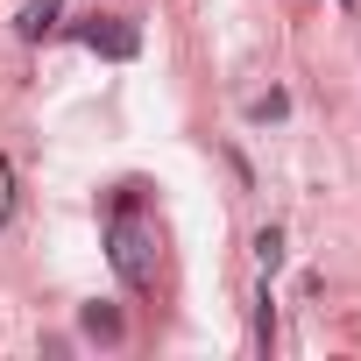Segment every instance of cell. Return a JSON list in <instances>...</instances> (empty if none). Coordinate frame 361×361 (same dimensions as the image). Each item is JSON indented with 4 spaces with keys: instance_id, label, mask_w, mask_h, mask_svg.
<instances>
[{
    "instance_id": "1",
    "label": "cell",
    "mask_w": 361,
    "mask_h": 361,
    "mask_svg": "<svg viewBox=\"0 0 361 361\" xmlns=\"http://www.w3.org/2000/svg\"><path fill=\"white\" fill-rule=\"evenodd\" d=\"M142 206H114V220H106V255H114V276L128 283V290H149L156 283V241H149V227L135 220Z\"/></svg>"
},
{
    "instance_id": "2",
    "label": "cell",
    "mask_w": 361,
    "mask_h": 361,
    "mask_svg": "<svg viewBox=\"0 0 361 361\" xmlns=\"http://www.w3.org/2000/svg\"><path fill=\"white\" fill-rule=\"evenodd\" d=\"M78 43H85V50H99V57H114V64H128V57L142 50V36H135V22H128V15H92V22L78 29Z\"/></svg>"
},
{
    "instance_id": "3",
    "label": "cell",
    "mask_w": 361,
    "mask_h": 361,
    "mask_svg": "<svg viewBox=\"0 0 361 361\" xmlns=\"http://www.w3.org/2000/svg\"><path fill=\"white\" fill-rule=\"evenodd\" d=\"M78 326H85V340H106V347H121V340H128L121 305H85V312H78Z\"/></svg>"
},
{
    "instance_id": "4",
    "label": "cell",
    "mask_w": 361,
    "mask_h": 361,
    "mask_svg": "<svg viewBox=\"0 0 361 361\" xmlns=\"http://www.w3.org/2000/svg\"><path fill=\"white\" fill-rule=\"evenodd\" d=\"M15 29H22V36H29V43H43V36H50V29H57V0H29V8H22V15H15Z\"/></svg>"
},
{
    "instance_id": "5",
    "label": "cell",
    "mask_w": 361,
    "mask_h": 361,
    "mask_svg": "<svg viewBox=\"0 0 361 361\" xmlns=\"http://www.w3.org/2000/svg\"><path fill=\"white\" fill-rule=\"evenodd\" d=\"M255 347H262V354L276 347V312H269V290H255Z\"/></svg>"
},
{
    "instance_id": "6",
    "label": "cell",
    "mask_w": 361,
    "mask_h": 361,
    "mask_svg": "<svg viewBox=\"0 0 361 361\" xmlns=\"http://www.w3.org/2000/svg\"><path fill=\"white\" fill-rule=\"evenodd\" d=\"M255 262H262V269L283 262V227H262V234H255Z\"/></svg>"
},
{
    "instance_id": "7",
    "label": "cell",
    "mask_w": 361,
    "mask_h": 361,
    "mask_svg": "<svg viewBox=\"0 0 361 361\" xmlns=\"http://www.w3.org/2000/svg\"><path fill=\"white\" fill-rule=\"evenodd\" d=\"M290 114V92H262L255 106H248V121H283Z\"/></svg>"
},
{
    "instance_id": "8",
    "label": "cell",
    "mask_w": 361,
    "mask_h": 361,
    "mask_svg": "<svg viewBox=\"0 0 361 361\" xmlns=\"http://www.w3.org/2000/svg\"><path fill=\"white\" fill-rule=\"evenodd\" d=\"M347 8H354V0H347Z\"/></svg>"
}]
</instances>
